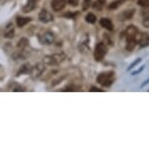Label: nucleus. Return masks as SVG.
I'll list each match as a JSON object with an SVG mask.
<instances>
[{"label": "nucleus", "mask_w": 149, "mask_h": 150, "mask_svg": "<svg viewBox=\"0 0 149 150\" xmlns=\"http://www.w3.org/2000/svg\"><path fill=\"white\" fill-rule=\"evenodd\" d=\"M138 33V30H137L136 27H134L133 25H131L126 28V32H125V35L126 36V39H131V38H136V35Z\"/></svg>", "instance_id": "8"}, {"label": "nucleus", "mask_w": 149, "mask_h": 150, "mask_svg": "<svg viewBox=\"0 0 149 150\" xmlns=\"http://www.w3.org/2000/svg\"><path fill=\"white\" fill-rule=\"evenodd\" d=\"M100 26L104 28V29L110 30V32H112L114 29V26H113V23H112V21L109 18H101L100 19Z\"/></svg>", "instance_id": "9"}, {"label": "nucleus", "mask_w": 149, "mask_h": 150, "mask_svg": "<svg viewBox=\"0 0 149 150\" xmlns=\"http://www.w3.org/2000/svg\"><path fill=\"white\" fill-rule=\"evenodd\" d=\"M45 71V66L43 64H36L35 65L30 71V76L32 80H37V79L40 77V76L43 74V72Z\"/></svg>", "instance_id": "4"}, {"label": "nucleus", "mask_w": 149, "mask_h": 150, "mask_svg": "<svg viewBox=\"0 0 149 150\" xmlns=\"http://www.w3.org/2000/svg\"><path fill=\"white\" fill-rule=\"evenodd\" d=\"M107 51H108V48L104 42H99V43H97L96 46L94 48V53H93L95 60L97 62L102 61L104 56L107 54Z\"/></svg>", "instance_id": "3"}, {"label": "nucleus", "mask_w": 149, "mask_h": 150, "mask_svg": "<svg viewBox=\"0 0 149 150\" xmlns=\"http://www.w3.org/2000/svg\"><path fill=\"white\" fill-rule=\"evenodd\" d=\"M67 2H68L71 6L77 7L78 5V3H80V0H67Z\"/></svg>", "instance_id": "24"}, {"label": "nucleus", "mask_w": 149, "mask_h": 150, "mask_svg": "<svg viewBox=\"0 0 149 150\" xmlns=\"http://www.w3.org/2000/svg\"><path fill=\"white\" fill-rule=\"evenodd\" d=\"M38 38H39L40 43L45 44V45H49V44H52L53 42H54L55 35L52 32L47 30V32H44L43 33H41V35L38 36Z\"/></svg>", "instance_id": "5"}, {"label": "nucleus", "mask_w": 149, "mask_h": 150, "mask_svg": "<svg viewBox=\"0 0 149 150\" xmlns=\"http://www.w3.org/2000/svg\"><path fill=\"white\" fill-rule=\"evenodd\" d=\"M0 1H3V0H0ZM4 1H5V0H4Z\"/></svg>", "instance_id": "29"}, {"label": "nucleus", "mask_w": 149, "mask_h": 150, "mask_svg": "<svg viewBox=\"0 0 149 150\" xmlns=\"http://www.w3.org/2000/svg\"><path fill=\"white\" fill-rule=\"evenodd\" d=\"M142 25H143V26H144L145 28H149V17H147V18H145L144 20H143Z\"/></svg>", "instance_id": "26"}, {"label": "nucleus", "mask_w": 149, "mask_h": 150, "mask_svg": "<svg viewBox=\"0 0 149 150\" xmlns=\"http://www.w3.org/2000/svg\"><path fill=\"white\" fill-rule=\"evenodd\" d=\"M28 44H29V40H28L27 38H22L21 40L19 41L18 46L20 48H25L26 46H28Z\"/></svg>", "instance_id": "20"}, {"label": "nucleus", "mask_w": 149, "mask_h": 150, "mask_svg": "<svg viewBox=\"0 0 149 150\" xmlns=\"http://www.w3.org/2000/svg\"><path fill=\"white\" fill-rule=\"evenodd\" d=\"M89 91H101L100 89H98L96 88V87H94V86H92L90 89H89Z\"/></svg>", "instance_id": "28"}, {"label": "nucleus", "mask_w": 149, "mask_h": 150, "mask_svg": "<svg viewBox=\"0 0 149 150\" xmlns=\"http://www.w3.org/2000/svg\"><path fill=\"white\" fill-rule=\"evenodd\" d=\"M148 91H149V90H148Z\"/></svg>", "instance_id": "30"}, {"label": "nucleus", "mask_w": 149, "mask_h": 150, "mask_svg": "<svg viewBox=\"0 0 149 150\" xmlns=\"http://www.w3.org/2000/svg\"><path fill=\"white\" fill-rule=\"evenodd\" d=\"M105 3H106V0H96L93 4H92V7L93 9L97 10V11H101L105 6Z\"/></svg>", "instance_id": "13"}, {"label": "nucleus", "mask_w": 149, "mask_h": 150, "mask_svg": "<svg viewBox=\"0 0 149 150\" xmlns=\"http://www.w3.org/2000/svg\"><path fill=\"white\" fill-rule=\"evenodd\" d=\"M119 5H120V1H115V2H112V3L108 6V8L110 10L117 9V8L119 7Z\"/></svg>", "instance_id": "22"}, {"label": "nucleus", "mask_w": 149, "mask_h": 150, "mask_svg": "<svg viewBox=\"0 0 149 150\" xmlns=\"http://www.w3.org/2000/svg\"><path fill=\"white\" fill-rule=\"evenodd\" d=\"M140 62H141V58H137L136 60H134V61L133 62V63L131 64V66L128 68V71H130V70L133 69V68H134L136 66H137V65H138V64L140 63Z\"/></svg>", "instance_id": "21"}, {"label": "nucleus", "mask_w": 149, "mask_h": 150, "mask_svg": "<svg viewBox=\"0 0 149 150\" xmlns=\"http://www.w3.org/2000/svg\"><path fill=\"white\" fill-rule=\"evenodd\" d=\"M67 5V0H52L51 1V8L55 12L63 10Z\"/></svg>", "instance_id": "7"}, {"label": "nucleus", "mask_w": 149, "mask_h": 150, "mask_svg": "<svg viewBox=\"0 0 149 150\" xmlns=\"http://www.w3.org/2000/svg\"><path fill=\"white\" fill-rule=\"evenodd\" d=\"M90 5H91V0H83V5H81V9H83V11L88 10V8L90 7Z\"/></svg>", "instance_id": "19"}, {"label": "nucleus", "mask_w": 149, "mask_h": 150, "mask_svg": "<svg viewBox=\"0 0 149 150\" xmlns=\"http://www.w3.org/2000/svg\"><path fill=\"white\" fill-rule=\"evenodd\" d=\"M148 45H149V33H143L141 40L139 42V46L140 48H144L147 47Z\"/></svg>", "instance_id": "16"}, {"label": "nucleus", "mask_w": 149, "mask_h": 150, "mask_svg": "<svg viewBox=\"0 0 149 150\" xmlns=\"http://www.w3.org/2000/svg\"><path fill=\"white\" fill-rule=\"evenodd\" d=\"M114 80H115V74L113 72L102 73L96 79L98 83L101 84L102 86H106V87L110 86L114 83Z\"/></svg>", "instance_id": "1"}, {"label": "nucleus", "mask_w": 149, "mask_h": 150, "mask_svg": "<svg viewBox=\"0 0 149 150\" xmlns=\"http://www.w3.org/2000/svg\"><path fill=\"white\" fill-rule=\"evenodd\" d=\"M53 19H54V17H53L52 14L45 9H42L38 14V20L41 23H43V24H47V23L52 22Z\"/></svg>", "instance_id": "6"}, {"label": "nucleus", "mask_w": 149, "mask_h": 150, "mask_svg": "<svg viewBox=\"0 0 149 150\" xmlns=\"http://www.w3.org/2000/svg\"><path fill=\"white\" fill-rule=\"evenodd\" d=\"M36 2L37 0H28L27 4L23 7L24 13H30L36 7Z\"/></svg>", "instance_id": "11"}, {"label": "nucleus", "mask_w": 149, "mask_h": 150, "mask_svg": "<svg viewBox=\"0 0 149 150\" xmlns=\"http://www.w3.org/2000/svg\"><path fill=\"white\" fill-rule=\"evenodd\" d=\"M133 14H134V10H126V11H124L123 13L120 14L119 18H120V20L125 21V20H129V19L133 18Z\"/></svg>", "instance_id": "12"}, {"label": "nucleus", "mask_w": 149, "mask_h": 150, "mask_svg": "<svg viewBox=\"0 0 149 150\" xmlns=\"http://www.w3.org/2000/svg\"><path fill=\"white\" fill-rule=\"evenodd\" d=\"M66 59L65 53H55V54L46 56L44 58V64L46 65H51V66H55V65L61 64L62 62Z\"/></svg>", "instance_id": "2"}, {"label": "nucleus", "mask_w": 149, "mask_h": 150, "mask_svg": "<svg viewBox=\"0 0 149 150\" xmlns=\"http://www.w3.org/2000/svg\"><path fill=\"white\" fill-rule=\"evenodd\" d=\"M15 35V29H14V26L12 23H9L6 27H5V30H4V36L6 38H12Z\"/></svg>", "instance_id": "10"}, {"label": "nucleus", "mask_w": 149, "mask_h": 150, "mask_svg": "<svg viewBox=\"0 0 149 150\" xmlns=\"http://www.w3.org/2000/svg\"><path fill=\"white\" fill-rule=\"evenodd\" d=\"M85 21L88 23V24H94L96 22V16L94 15L93 13H88L85 17Z\"/></svg>", "instance_id": "17"}, {"label": "nucleus", "mask_w": 149, "mask_h": 150, "mask_svg": "<svg viewBox=\"0 0 149 150\" xmlns=\"http://www.w3.org/2000/svg\"><path fill=\"white\" fill-rule=\"evenodd\" d=\"M30 22V18H23V17H18L17 18V26L19 28H23L26 26L28 23Z\"/></svg>", "instance_id": "15"}, {"label": "nucleus", "mask_w": 149, "mask_h": 150, "mask_svg": "<svg viewBox=\"0 0 149 150\" xmlns=\"http://www.w3.org/2000/svg\"><path fill=\"white\" fill-rule=\"evenodd\" d=\"M30 71V65L29 64H25L23 65V66L21 67V69L19 70V72H18V76L20 75H24V74H28Z\"/></svg>", "instance_id": "18"}, {"label": "nucleus", "mask_w": 149, "mask_h": 150, "mask_svg": "<svg viewBox=\"0 0 149 150\" xmlns=\"http://www.w3.org/2000/svg\"><path fill=\"white\" fill-rule=\"evenodd\" d=\"M138 5L141 7H149V0H138Z\"/></svg>", "instance_id": "23"}, {"label": "nucleus", "mask_w": 149, "mask_h": 150, "mask_svg": "<svg viewBox=\"0 0 149 150\" xmlns=\"http://www.w3.org/2000/svg\"><path fill=\"white\" fill-rule=\"evenodd\" d=\"M149 83V78L147 79V80H146V81H143V83H141V86H140V87H144L145 86H146V84H148Z\"/></svg>", "instance_id": "27"}, {"label": "nucleus", "mask_w": 149, "mask_h": 150, "mask_svg": "<svg viewBox=\"0 0 149 150\" xmlns=\"http://www.w3.org/2000/svg\"><path fill=\"white\" fill-rule=\"evenodd\" d=\"M137 42L136 41V39L131 38V39H126V49L128 51H133L134 49V47L136 46Z\"/></svg>", "instance_id": "14"}, {"label": "nucleus", "mask_w": 149, "mask_h": 150, "mask_svg": "<svg viewBox=\"0 0 149 150\" xmlns=\"http://www.w3.org/2000/svg\"><path fill=\"white\" fill-rule=\"evenodd\" d=\"M144 68H145V65H143V66H141V67H140L138 70H136V71H133V72L131 73V76H136V75H138L139 73H141L142 71L144 70Z\"/></svg>", "instance_id": "25"}]
</instances>
